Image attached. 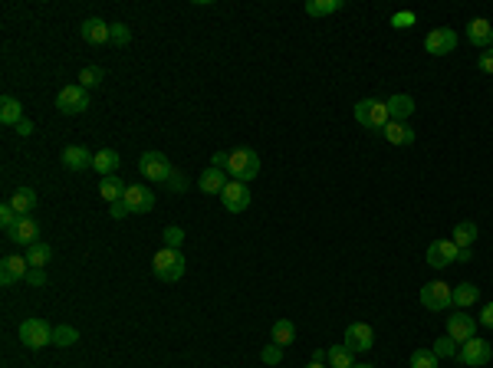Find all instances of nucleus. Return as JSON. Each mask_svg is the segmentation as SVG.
I'll return each instance as SVG.
<instances>
[{"label": "nucleus", "instance_id": "nucleus-51", "mask_svg": "<svg viewBox=\"0 0 493 368\" xmlns=\"http://www.w3.org/2000/svg\"><path fill=\"white\" fill-rule=\"evenodd\" d=\"M306 368H326V365H319V362H310V365H306Z\"/></svg>", "mask_w": 493, "mask_h": 368}, {"label": "nucleus", "instance_id": "nucleus-21", "mask_svg": "<svg viewBox=\"0 0 493 368\" xmlns=\"http://www.w3.org/2000/svg\"><path fill=\"white\" fill-rule=\"evenodd\" d=\"M388 115L395 122H405V119H411L415 115V99L411 96H405V92H398V96H391L388 99Z\"/></svg>", "mask_w": 493, "mask_h": 368}, {"label": "nucleus", "instance_id": "nucleus-19", "mask_svg": "<svg viewBox=\"0 0 493 368\" xmlns=\"http://www.w3.org/2000/svg\"><path fill=\"white\" fill-rule=\"evenodd\" d=\"M92 158H96V155L89 152V148H83V145H69L63 152V164L69 171H86V168H92Z\"/></svg>", "mask_w": 493, "mask_h": 368}, {"label": "nucleus", "instance_id": "nucleus-39", "mask_svg": "<svg viewBox=\"0 0 493 368\" xmlns=\"http://www.w3.org/2000/svg\"><path fill=\"white\" fill-rule=\"evenodd\" d=\"M165 187H168L172 194H181V191H188V178H184L181 171H172L168 174V181H165Z\"/></svg>", "mask_w": 493, "mask_h": 368}, {"label": "nucleus", "instance_id": "nucleus-53", "mask_svg": "<svg viewBox=\"0 0 493 368\" xmlns=\"http://www.w3.org/2000/svg\"><path fill=\"white\" fill-rule=\"evenodd\" d=\"M490 50H493V46H490Z\"/></svg>", "mask_w": 493, "mask_h": 368}, {"label": "nucleus", "instance_id": "nucleus-38", "mask_svg": "<svg viewBox=\"0 0 493 368\" xmlns=\"http://www.w3.org/2000/svg\"><path fill=\"white\" fill-rule=\"evenodd\" d=\"M165 247L168 250H181V243H184V230L181 227H165Z\"/></svg>", "mask_w": 493, "mask_h": 368}, {"label": "nucleus", "instance_id": "nucleus-24", "mask_svg": "<svg viewBox=\"0 0 493 368\" xmlns=\"http://www.w3.org/2000/svg\"><path fill=\"white\" fill-rule=\"evenodd\" d=\"M125 181H118L116 174H109V178H102L99 181V194H102V201H109V204H116V201H122L125 197Z\"/></svg>", "mask_w": 493, "mask_h": 368}, {"label": "nucleus", "instance_id": "nucleus-30", "mask_svg": "<svg viewBox=\"0 0 493 368\" xmlns=\"http://www.w3.org/2000/svg\"><path fill=\"white\" fill-rule=\"evenodd\" d=\"M342 7H345L342 0H310V3H306V13H310V17H329V13L342 10Z\"/></svg>", "mask_w": 493, "mask_h": 368}, {"label": "nucleus", "instance_id": "nucleus-18", "mask_svg": "<svg viewBox=\"0 0 493 368\" xmlns=\"http://www.w3.org/2000/svg\"><path fill=\"white\" fill-rule=\"evenodd\" d=\"M467 40H471L477 50H490L493 46V23L477 17V20L467 23Z\"/></svg>", "mask_w": 493, "mask_h": 368}, {"label": "nucleus", "instance_id": "nucleus-44", "mask_svg": "<svg viewBox=\"0 0 493 368\" xmlns=\"http://www.w3.org/2000/svg\"><path fill=\"white\" fill-rule=\"evenodd\" d=\"M109 214L116 217V220H122L125 214H132V207L125 204V197H122V201H116V204H109Z\"/></svg>", "mask_w": 493, "mask_h": 368}, {"label": "nucleus", "instance_id": "nucleus-52", "mask_svg": "<svg viewBox=\"0 0 493 368\" xmlns=\"http://www.w3.org/2000/svg\"><path fill=\"white\" fill-rule=\"evenodd\" d=\"M352 368H375V365H352Z\"/></svg>", "mask_w": 493, "mask_h": 368}, {"label": "nucleus", "instance_id": "nucleus-16", "mask_svg": "<svg viewBox=\"0 0 493 368\" xmlns=\"http://www.w3.org/2000/svg\"><path fill=\"white\" fill-rule=\"evenodd\" d=\"M79 33H83V40L92 46H102L109 43V33H112V23L99 20V17H89V20H83V27H79Z\"/></svg>", "mask_w": 493, "mask_h": 368}, {"label": "nucleus", "instance_id": "nucleus-2", "mask_svg": "<svg viewBox=\"0 0 493 368\" xmlns=\"http://www.w3.org/2000/svg\"><path fill=\"white\" fill-rule=\"evenodd\" d=\"M355 122H359L362 129L382 132L388 122H391L388 102H378V99H362V102H355Z\"/></svg>", "mask_w": 493, "mask_h": 368}, {"label": "nucleus", "instance_id": "nucleus-22", "mask_svg": "<svg viewBox=\"0 0 493 368\" xmlns=\"http://www.w3.org/2000/svg\"><path fill=\"white\" fill-rule=\"evenodd\" d=\"M23 119H27V115H23V106L17 102V99L13 96L0 99V122H4V125H13V129H17Z\"/></svg>", "mask_w": 493, "mask_h": 368}, {"label": "nucleus", "instance_id": "nucleus-7", "mask_svg": "<svg viewBox=\"0 0 493 368\" xmlns=\"http://www.w3.org/2000/svg\"><path fill=\"white\" fill-rule=\"evenodd\" d=\"M56 108H60L63 115H79V112H86V108H89V92L83 86L60 89V96H56Z\"/></svg>", "mask_w": 493, "mask_h": 368}, {"label": "nucleus", "instance_id": "nucleus-23", "mask_svg": "<svg viewBox=\"0 0 493 368\" xmlns=\"http://www.w3.org/2000/svg\"><path fill=\"white\" fill-rule=\"evenodd\" d=\"M382 135L388 139V145H411L415 141V132L408 129V122H395V119L382 129Z\"/></svg>", "mask_w": 493, "mask_h": 368}, {"label": "nucleus", "instance_id": "nucleus-37", "mask_svg": "<svg viewBox=\"0 0 493 368\" xmlns=\"http://www.w3.org/2000/svg\"><path fill=\"white\" fill-rule=\"evenodd\" d=\"M132 40V30L125 27V23H112V33H109V43H116V46H129Z\"/></svg>", "mask_w": 493, "mask_h": 368}, {"label": "nucleus", "instance_id": "nucleus-8", "mask_svg": "<svg viewBox=\"0 0 493 368\" xmlns=\"http://www.w3.org/2000/svg\"><path fill=\"white\" fill-rule=\"evenodd\" d=\"M457 358H461L464 365H487L493 358V348L490 342H483V339H467V342H461V348H457Z\"/></svg>", "mask_w": 493, "mask_h": 368}, {"label": "nucleus", "instance_id": "nucleus-40", "mask_svg": "<svg viewBox=\"0 0 493 368\" xmlns=\"http://www.w3.org/2000/svg\"><path fill=\"white\" fill-rule=\"evenodd\" d=\"M260 358H263V365H279V358H283V348H279L277 342H270V346L260 352Z\"/></svg>", "mask_w": 493, "mask_h": 368}, {"label": "nucleus", "instance_id": "nucleus-32", "mask_svg": "<svg viewBox=\"0 0 493 368\" xmlns=\"http://www.w3.org/2000/svg\"><path fill=\"white\" fill-rule=\"evenodd\" d=\"M76 342H79V332H76L73 325H56L53 329V346L69 348V346H76Z\"/></svg>", "mask_w": 493, "mask_h": 368}, {"label": "nucleus", "instance_id": "nucleus-6", "mask_svg": "<svg viewBox=\"0 0 493 368\" xmlns=\"http://www.w3.org/2000/svg\"><path fill=\"white\" fill-rule=\"evenodd\" d=\"M139 171H141V178H148L151 184H158V181H168V174H172L174 168L161 152H145L139 158Z\"/></svg>", "mask_w": 493, "mask_h": 368}, {"label": "nucleus", "instance_id": "nucleus-20", "mask_svg": "<svg viewBox=\"0 0 493 368\" xmlns=\"http://www.w3.org/2000/svg\"><path fill=\"white\" fill-rule=\"evenodd\" d=\"M227 181H230V178H227V171H221V168H214V164H211L207 171H201V178H197V187H201L204 194H221V191L227 187Z\"/></svg>", "mask_w": 493, "mask_h": 368}, {"label": "nucleus", "instance_id": "nucleus-11", "mask_svg": "<svg viewBox=\"0 0 493 368\" xmlns=\"http://www.w3.org/2000/svg\"><path fill=\"white\" fill-rule=\"evenodd\" d=\"M349 352H368V348L375 346V332H372V325L365 323H352L345 329V342H342Z\"/></svg>", "mask_w": 493, "mask_h": 368}, {"label": "nucleus", "instance_id": "nucleus-46", "mask_svg": "<svg viewBox=\"0 0 493 368\" xmlns=\"http://www.w3.org/2000/svg\"><path fill=\"white\" fill-rule=\"evenodd\" d=\"M227 162H230V155H227V152H214V168L227 171Z\"/></svg>", "mask_w": 493, "mask_h": 368}, {"label": "nucleus", "instance_id": "nucleus-33", "mask_svg": "<svg viewBox=\"0 0 493 368\" xmlns=\"http://www.w3.org/2000/svg\"><path fill=\"white\" fill-rule=\"evenodd\" d=\"M352 355H355V352H349L345 346H333V348H329V365H333V368H352L355 365Z\"/></svg>", "mask_w": 493, "mask_h": 368}, {"label": "nucleus", "instance_id": "nucleus-13", "mask_svg": "<svg viewBox=\"0 0 493 368\" xmlns=\"http://www.w3.org/2000/svg\"><path fill=\"white\" fill-rule=\"evenodd\" d=\"M36 237H40V224H36L33 217H20V220L7 230V240L20 243V247H33V243H40Z\"/></svg>", "mask_w": 493, "mask_h": 368}, {"label": "nucleus", "instance_id": "nucleus-42", "mask_svg": "<svg viewBox=\"0 0 493 368\" xmlns=\"http://www.w3.org/2000/svg\"><path fill=\"white\" fill-rule=\"evenodd\" d=\"M391 27H398V30H405V27H415V13L411 10H401L391 17Z\"/></svg>", "mask_w": 493, "mask_h": 368}, {"label": "nucleus", "instance_id": "nucleus-4", "mask_svg": "<svg viewBox=\"0 0 493 368\" xmlns=\"http://www.w3.org/2000/svg\"><path fill=\"white\" fill-rule=\"evenodd\" d=\"M421 306L431 309V313H444L447 306H454V290L440 280L424 283V286H421Z\"/></svg>", "mask_w": 493, "mask_h": 368}, {"label": "nucleus", "instance_id": "nucleus-31", "mask_svg": "<svg viewBox=\"0 0 493 368\" xmlns=\"http://www.w3.org/2000/svg\"><path fill=\"white\" fill-rule=\"evenodd\" d=\"M50 257H53V250L46 247V243H33V247H27V263H30V267H40V270H43L46 263H50Z\"/></svg>", "mask_w": 493, "mask_h": 368}, {"label": "nucleus", "instance_id": "nucleus-14", "mask_svg": "<svg viewBox=\"0 0 493 368\" xmlns=\"http://www.w3.org/2000/svg\"><path fill=\"white\" fill-rule=\"evenodd\" d=\"M27 270H30L27 257H4V263H0V286L23 283L27 280Z\"/></svg>", "mask_w": 493, "mask_h": 368}, {"label": "nucleus", "instance_id": "nucleus-41", "mask_svg": "<svg viewBox=\"0 0 493 368\" xmlns=\"http://www.w3.org/2000/svg\"><path fill=\"white\" fill-rule=\"evenodd\" d=\"M17 220H20V214H17V211H13V204L7 201V204L0 207V224H4V230H11Z\"/></svg>", "mask_w": 493, "mask_h": 368}, {"label": "nucleus", "instance_id": "nucleus-27", "mask_svg": "<svg viewBox=\"0 0 493 368\" xmlns=\"http://www.w3.org/2000/svg\"><path fill=\"white\" fill-rule=\"evenodd\" d=\"M118 162H122V158H118V152H112V148H102V152H96V158H92V168H96L99 174H112L118 168Z\"/></svg>", "mask_w": 493, "mask_h": 368}, {"label": "nucleus", "instance_id": "nucleus-29", "mask_svg": "<svg viewBox=\"0 0 493 368\" xmlns=\"http://www.w3.org/2000/svg\"><path fill=\"white\" fill-rule=\"evenodd\" d=\"M293 339H296V325H293L290 319H277V323H273V342H277L279 348H286Z\"/></svg>", "mask_w": 493, "mask_h": 368}, {"label": "nucleus", "instance_id": "nucleus-50", "mask_svg": "<svg viewBox=\"0 0 493 368\" xmlns=\"http://www.w3.org/2000/svg\"><path fill=\"white\" fill-rule=\"evenodd\" d=\"M326 358H329V352H322V348H316V352H312V362H319V365L326 362Z\"/></svg>", "mask_w": 493, "mask_h": 368}, {"label": "nucleus", "instance_id": "nucleus-43", "mask_svg": "<svg viewBox=\"0 0 493 368\" xmlns=\"http://www.w3.org/2000/svg\"><path fill=\"white\" fill-rule=\"evenodd\" d=\"M23 283H30V286H43L46 273L40 270V267H30V270H27V280H23Z\"/></svg>", "mask_w": 493, "mask_h": 368}, {"label": "nucleus", "instance_id": "nucleus-47", "mask_svg": "<svg viewBox=\"0 0 493 368\" xmlns=\"http://www.w3.org/2000/svg\"><path fill=\"white\" fill-rule=\"evenodd\" d=\"M480 325H487V329H493V303L483 309V316H480Z\"/></svg>", "mask_w": 493, "mask_h": 368}, {"label": "nucleus", "instance_id": "nucleus-1", "mask_svg": "<svg viewBox=\"0 0 493 368\" xmlns=\"http://www.w3.org/2000/svg\"><path fill=\"white\" fill-rule=\"evenodd\" d=\"M151 273L158 276L161 283H178L184 276V257L181 250H158L155 257H151Z\"/></svg>", "mask_w": 493, "mask_h": 368}, {"label": "nucleus", "instance_id": "nucleus-17", "mask_svg": "<svg viewBox=\"0 0 493 368\" xmlns=\"http://www.w3.org/2000/svg\"><path fill=\"white\" fill-rule=\"evenodd\" d=\"M125 204L132 207V214H148L151 207H155V194H151L145 184H132L129 191H125Z\"/></svg>", "mask_w": 493, "mask_h": 368}, {"label": "nucleus", "instance_id": "nucleus-5", "mask_svg": "<svg viewBox=\"0 0 493 368\" xmlns=\"http://www.w3.org/2000/svg\"><path fill=\"white\" fill-rule=\"evenodd\" d=\"M20 342L27 348L53 346V329H50L43 319H23L20 323Z\"/></svg>", "mask_w": 493, "mask_h": 368}, {"label": "nucleus", "instance_id": "nucleus-3", "mask_svg": "<svg viewBox=\"0 0 493 368\" xmlns=\"http://www.w3.org/2000/svg\"><path fill=\"white\" fill-rule=\"evenodd\" d=\"M227 171H230V178L234 181H254L260 174V155L254 152V148H237V152H230V162H227Z\"/></svg>", "mask_w": 493, "mask_h": 368}, {"label": "nucleus", "instance_id": "nucleus-36", "mask_svg": "<svg viewBox=\"0 0 493 368\" xmlns=\"http://www.w3.org/2000/svg\"><path fill=\"white\" fill-rule=\"evenodd\" d=\"M102 76H106V73H102L99 66H86V69L79 73V86H83V89L99 86V83H102Z\"/></svg>", "mask_w": 493, "mask_h": 368}, {"label": "nucleus", "instance_id": "nucleus-12", "mask_svg": "<svg viewBox=\"0 0 493 368\" xmlns=\"http://www.w3.org/2000/svg\"><path fill=\"white\" fill-rule=\"evenodd\" d=\"M457 243L454 240H434L428 247V267H434V270H444V267H450V263H457Z\"/></svg>", "mask_w": 493, "mask_h": 368}, {"label": "nucleus", "instance_id": "nucleus-34", "mask_svg": "<svg viewBox=\"0 0 493 368\" xmlns=\"http://www.w3.org/2000/svg\"><path fill=\"white\" fill-rule=\"evenodd\" d=\"M411 368H438V355L431 348H415L411 355Z\"/></svg>", "mask_w": 493, "mask_h": 368}, {"label": "nucleus", "instance_id": "nucleus-49", "mask_svg": "<svg viewBox=\"0 0 493 368\" xmlns=\"http://www.w3.org/2000/svg\"><path fill=\"white\" fill-rule=\"evenodd\" d=\"M471 257H473L471 247H467V250H457V263H471Z\"/></svg>", "mask_w": 493, "mask_h": 368}, {"label": "nucleus", "instance_id": "nucleus-45", "mask_svg": "<svg viewBox=\"0 0 493 368\" xmlns=\"http://www.w3.org/2000/svg\"><path fill=\"white\" fill-rule=\"evenodd\" d=\"M477 66H480L483 73H490V76H493V50H487V53H480V59H477Z\"/></svg>", "mask_w": 493, "mask_h": 368}, {"label": "nucleus", "instance_id": "nucleus-48", "mask_svg": "<svg viewBox=\"0 0 493 368\" xmlns=\"http://www.w3.org/2000/svg\"><path fill=\"white\" fill-rule=\"evenodd\" d=\"M17 132H20L23 139H27V135H33V122H30V119H23L20 125H17Z\"/></svg>", "mask_w": 493, "mask_h": 368}, {"label": "nucleus", "instance_id": "nucleus-15", "mask_svg": "<svg viewBox=\"0 0 493 368\" xmlns=\"http://www.w3.org/2000/svg\"><path fill=\"white\" fill-rule=\"evenodd\" d=\"M447 336L454 339L457 346H461V342H467V339L477 336V323H473L471 316L461 309L457 316H447Z\"/></svg>", "mask_w": 493, "mask_h": 368}, {"label": "nucleus", "instance_id": "nucleus-10", "mask_svg": "<svg viewBox=\"0 0 493 368\" xmlns=\"http://www.w3.org/2000/svg\"><path fill=\"white\" fill-rule=\"evenodd\" d=\"M221 201H224V207L230 211V214H240V211H246L250 207V187H246L244 181H227V187L221 191Z\"/></svg>", "mask_w": 493, "mask_h": 368}, {"label": "nucleus", "instance_id": "nucleus-25", "mask_svg": "<svg viewBox=\"0 0 493 368\" xmlns=\"http://www.w3.org/2000/svg\"><path fill=\"white\" fill-rule=\"evenodd\" d=\"M11 204L20 217H30V211L36 207V191H33V187H17L11 197Z\"/></svg>", "mask_w": 493, "mask_h": 368}, {"label": "nucleus", "instance_id": "nucleus-9", "mask_svg": "<svg viewBox=\"0 0 493 368\" xmlns=\"http://www.w3.org/2000/svg\"><path fill=\"white\" fill-rule=\"evenodd\" d=\"M454 46H457V33L450 30V27H438V30H431L424 36V50L431 56H447V53H454Z\"/></svg>", "mask_w": 493, "mask_h": 368}, {"label": "nucleus", "instance_id": "nucleus-28", "mask_svg": "<svg viewBox=\"0 0 493 368\" xmlns=\"http://www.w3.org/2000/svg\"><path fill=\"white\" fill-rule=\"evenodd\" d=\"M450 240H454L461 250H467L473 240H477V224H473V220H461V224L454 227V237H450Z\"/></svg>", "mask_w": 493, "mask_h": 368}, {"label": "nucleus", "instance_id": "nucleus-26", "mask_svg": "<svg viewBox=\"0 0 493 368\" xmlns=\"http://www.w3.org/2000/svg\"><path fill=\"white\" fill-rule=\"evenodd\" d=\"M477 299H480V290H477L473 283H461V286H454V306H457V309H471Z\"/></svg>", "mask_w": 493, "mask_h": 368}, {"label": "nucleus", "instance_id": "nucleus-35", "mask_svg": "<svg viewBox=\"0 0 493 368\" xmlns=\"http://www.w3.org/2000/svg\"><path fill=\"white\" fill-rule=\"evenodd\" d=\"M457 342H454V339L450 336H444V339H438V342H434V348H431V352H434V355L438 358H450V355H457Z\"/></svg>", "mask_w": 493, "mask_h": 368}]
</instances>
